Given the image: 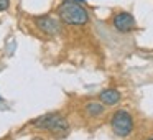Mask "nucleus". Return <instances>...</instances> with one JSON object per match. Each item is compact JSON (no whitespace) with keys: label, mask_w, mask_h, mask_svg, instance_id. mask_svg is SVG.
Wrapping results in <instances>:
<instances>
[{"label":"nucleus","mask_w":153,"mask_h":140,"mask_svg":"<svg viewBox=\"0 0 153 140\" xmlns=\"http://www.w3.org/2000/svg\"><path fill=\"white\" fill-rule=\"evenodd\" d=\"M71 2H79V4H84V0H71Z\"/></svg>","instance_id":"obj_9"},{"label":"nucleus","mask_w":153,"mask_h":140,"mask_svg":"<svg viewBox=\"0 0 153 140\" xmlns=\"http://www.w3.org/2000/svg\"><path fill=\"white\" fill-rule=\"evenodd\" d=\"M82 114L87 119H100L105 115V106L100 101H87L82 106Z\"/></svg>","instance_id":"obj_6"},{"label":"nucleus","mask_w":153,"mask_h":140,"mask_svg":"<svg viewBox=\"0 0 153 140\" xmlns=\"http://www.w3.org/2000/svg\"><path fill=\"white\" fill-rule=\"evenodd\" d=\"M112 25L117 31H120V33H128V31L135 30L137 22H135V18H133L132 13H128V12H119V13L114 15Z\"/></svg>","instance_id":"obj_5"},{"label":"nucleus","mask_w":153,"mask_h":140,"mask_svg":"<svg viewBox=\"0 0 153 140\" xmlns=\"http://www.w3.org/2000/svg\"><path fill=\"white\" fill-rule=\"evenodd\" d=\"M146 140H153V137H150V139H146Z\"/></svg>","instance_id":"obj_10"},{"label":"nucleus","mask_w":153,"mask_h":140,"mask_svg":"<svg viewBox=\"0 0 153 140\" xmlns=\"http://www.w3.org/2000/svg\"><path fill=\"white\" fill-rule=\"evenodd\" d=\"M10 7V0H0V12H7Z\"/></svg>","instance_id":"obj_8"},{"label":"nucleus","mask_w":153,"mask_h":140,"mask_svg":"<svg viewBox=\"0 0 153 140\" xmlns=\"http://www.w3.org/2000/svg\"><path fill=\"white\" fill-rule=\"evenodd\" d=\"M35 25L38 27V30L43 31L48 36H56L63 31V22L59 18L53 17V15H41V17L35 18Z\"/></svg>","instance_id":"obj_4"},{"label":"nucleus","mask_w":153,"mask_h":140,"mask_svg":"<svg viewBox=\"0 0 153 140\" xmlns=\"http://www.w3.org/2000/svg\"><path fill=\"white\" fill-rule=\"evenodd\" d=\"M120 99H122V94L117 89H112V87L102 91V92L99 94V101L104 106H115V104L120 102Z\"/></svg>","instance_id":"obj_7"},{"label":"nucleus","mask_w":153,"mask_h":140,"mask_svg":"<svg viewBox=\"0 0 153 140\" xmlns=\"http://www.w3.org/2000/svg\"><path fill=\"white\" fill-rule=\"evenodd\" d=\"M110 127L117 137H128L133 132V117L130 115L128 110L119 109L110 119Z\"/></svg>","instance_id":"obj_3"},{"label":"nucleus","mask_w":153,"mask_h":140,"mask_svg":"<svg viewBox=\"0 0 153 140\" xmlns=\"http://www.w3.org/2000/svg\"><path fill=\"white\" fill-rule=\"evenodd\" d=\"M58 18L63 23L71 25V27H82L89 22V13L79 2L64 0L58 7Z\"/></svg>","instance_id":"obj_2"},{"label":"nucleus","mask_w":153,"mask_h":140,"mask_svg":"<svg viewBox=\"0 0 153 140\" xmlns=\"http://www.w3.org/2000/svg\"><path fill=\"white\" fill-rule=\"evenodd\" d=\"M33 127L40 132H46L50 135L56 137V139H63L69 133V122L64 115L58 112L53 114H46L41 115L40 119H36L33 122Z\"/></svg>","instance_id":"obj_1"}]
</instances>
